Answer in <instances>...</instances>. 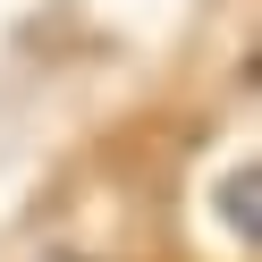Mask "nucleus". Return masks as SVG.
Segmentation results:
<instances>
[{"label": "nucleus", "mask_w": 262, "mask_h": 262, "mask_svg": "<svg viewBox=\"0 0 262 262\" xmlns=\"http://www.w3.org/2000/svg\"><path fill=\"white\" fill-rule=\"evenodd\" d=\"M220 211H228V228H237V237L254 245V169H237V178L220 186Z\"/></svg>", "instance_id": "nucleus-1"}]
</instances>
